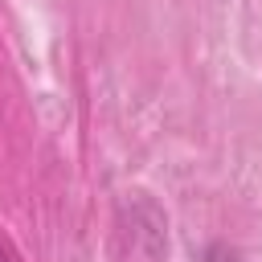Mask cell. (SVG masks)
Here are the masks:
<instances>
[{"mask_svg": "<svg viewBox=\"0 0 262 262\" xmlns=\"http://www.w3.org/2000/svg\"><path fill=\"white\" fill-rule=\"evenodd\" d=\"M0 262H12V258H8V254H0Z\"/></svg>", "mask_w": 262, "mask_h": 262, "instance_id": "7a4b0ae2", "label": "cell"}, {"mask_svg": "<svg viewBox=\"0 0 262 262\" xmlns=\"http://www.w3.org/2000/svg\"><path fill=\"white\" fill-rule=\"evenodd\" d=\"M205 262H242V254H237L233 246H225V242H213V246L205 250Z\"/></svg>", "mask_w": 262, "mask_h": 262, "instance_id": "6da1fadb", "label": "cell"}]
</instances>
